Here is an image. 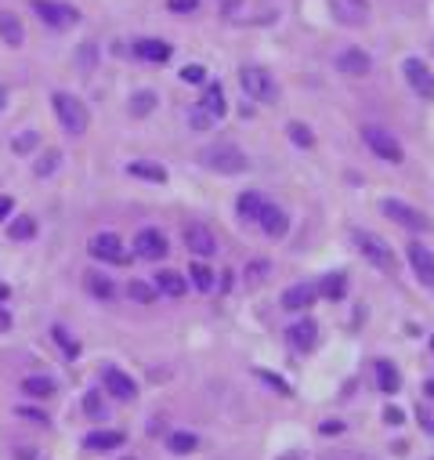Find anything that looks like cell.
I'll list each match as a JSON object with an SVG mask.
<instances>
[{
	"instance_id": "cell-1",
	"label": "cell",
	"mask_w": 434,
	"mask_h": 460,
	"mask_svg": "<svg viewBox=\"0 0 434 460\" xmlns=\"http://www.w3.org/2000/svg\"><path fill=\"white\" fill-rule=\"evenodd\" d=\"M51 102H54V113H58V120H61V127H66L69 134H83V131H87L90 116H87V105H83L80 98L66 95V91H54Z\"/></svg>"
},
{
	"instance_id": "cell-2",
	"label": "cell",
	"mask_w": 434,
	"mask_h": 460,
	"mask_svg": "<svg viewBox=\"0 0 434 460\" xmlns=\"http://www.w3.org/2000/svg\"><path fill=\"white\" fill-rule=\"evenodd\" d=\"M362 142L373 149V156H380V160H387V163H401V160H406L401 142H398L391 131H384L380 124H365V127H362Z\"/></svg>"
},
{
	"instance_id": "cell-3",
	"label": "cell",
	"mask_w": 434,
	"mask_h": 460,
	"mask_svg": "<svg viewBox=\"0 0 434 460\" xmlns=\"http://www.w3.org/2000/svg\"><path fill=\"white\" fill-rule=\"evenodd\" d=\"M239 84H242L246 95L257 98V102H275V98H278L275 76H271L268 69H261V66H242V69H239Z\"/></svg>"
},
{
	"instance_id": "cell-4",
	"label": "cell",
	"mask_w": 434,
	"mask_h": 460,
	"mask_svg": "<svg viewBox=\"0 0 434 460\" xmlns=\"http://www.w3.org/2000/svg\"><path fill=\"white\" fill-rule=\"evenodd\" d=\"M355 247L362 251V258L373 268L394 272V251H391V243H384L377 232H355Z\"/></svg>"
},
{
	"instance_id": "cell-5",
	"label": "cell",
	"mask_w": 434,
	"mask_h": 460,
	"mask_svg": "<svg viewBox=\"0 0 434 460\" xmlns=\"http://www.w3.org/2000/svg\"><path fill=\"white\" fill-rule=\"evenodd\" d=\"M203 163L217 174H242L246 171V152L235 145H210L203 149Z\"/></svg>"
},
{
	"instance_id": "cell-6",
	"label": "cell",
	"mask_w": 434,
	"mask_h": 460,
	"mask_svg": "<svg viewBox=\"0 0 434 460\" xmlns=\"http://www.w3.org/2000/svg\"><path fill=\"white\" fill-rule=\"evenodd\" d=\"M87 251H90V258H98V261H105V265H123V261H127L123 239H119L116 232H98V236H90Z\"/></svg>"
},
{
	"instance_id": "cell-7",
	"label": "cell",
	"mask_w": 434,
	"mask_h": 460,
	"mask_svg": "<svg viewBox=\"0 0 434 460\" xmlns=\"http://www.w3.org/2000/svg\"><path fill=\"white\" fill-rule=\"evenodd\" d=\"M33 11L40 15V22H47L51 29H66L80 22V11L73 4H58V0H33Z\"/></svg>"
},
{
	"instance_id": "cell-8",
	"label": "cell",
	"mask_w": 434,
	"mask_h": 460,
	"mask_svg": "<svg viewBox=\"0 0 434 460\" xmlns=\"http://www.w3.org/2000/svg\"><path fill=\"white\" fill-rule=\"evenodd\" d=\"M380 207H384L387 218L398 222L401 229H413V232H427V229H430V222L423 218V214H420L416 207H409V203H401V200H384Z\"/></svg>"
},
{
	"instance_id": "cell-9",
	"label": "cell",
	"mask_w": 434,
	"mask_h": 460,
	"mask_svg": "<svg viewBox=\"0 0 434 460\" xmlns=\"http://www.w3.org/2000/svg\"><path fill=\"white\" fill-rule=\"evenodd\" d=\"M401 73H406L409 87L416 91L420 98L434 102V76H430V69H427V66L420 62V58H406V66H401Z\"/></svg>"
},
{
	"instance_id": "cell-10",
	"label": "cell",
	"mask_w": 434,
	"mask_h": 460,
	"mask_svg": "<svg viewBox=\"0 0 434 460\" xmlns=\"http://www.w3.org/2000/svg\"><path fill=\"white\" fill-rule=\"evenodd\" d=\"M134 254L145 258V261L167 258V239H163V232H160V229H141V232L134 236Z\"/></svg>"
},
{
	"instance_id": "cell-11",
	"label": "cell",
	"mask_w": 434,
	"mask_h": 460,
	"mask_svg": "<svg viewBox=\"0 0 434 460\" xmlns=\"http://www.w3.org/2000/svg\"><path fill=\"white\" fill-rule=\"evenodd\" d=\"M184 247H189L192 254H199V258H210L217 251V236L206 225L192 222V225H184Z\"/></svg>"
},
{
	"instance_id": "cell-12",
	"label": "cell",
	"mask_w": 434,
	"mask_h": 460,
	"mask_svg": "<svg viewBox=\"0 0 434 460\" xmlns=\"http://www.w3.org/2000/svg\"><path fill=\"white\" fill-rule=\"evenodd\" d=\"M329 11L344 25H362L369 18V0H329Z\"/></svg>"
},
{
	"instance_id": "cell-13",
	"label": "cell",
	"mask_w": 434,
	"mask_h": 460,
	"mask_svg": "<svg viewBox=\"0 0 434 460\" xmlns=\"http://www.w3.org/2000/svg\"><path fill=\"white\" fill-rule=\"evenodd\" d=\"M102 384H105V391H109L112 398H123V403L138 395V384L123 374V370H116V366H105V370H102Z\"/></svg>"
},
{
	"instance_id": "cell-14",
	"label": "cell",
	"mask_w": 434,
	"mask_h": 460,
	"mask_svg": "<svg viewBox=\"0 0 434 460\" xmlns=\"http://www.w3.org/2000/svg\"><path fill=\"white\" fill-rule=\"evenodd\" d=\"M409 265H413L416 280L423 287H434V254L423 247V243H409Z\"/></svg>"
},
{
	"instance_id": "cell-15",
	"label": "cell",
	"mask_w": 434,
	"mask_h": 460,
	"mask_svg": "<svg viewBox=\"0 0 434 460\" xmlns=\"http://www.w3.org/2000/svg\"><path fill=\"white\" fill-rule=\"evenodd\" d=\"M286 337H290V345H293L297 352H312L315 341H319V323H315V319H300V323H293V326L286 330Z\"/></svg>"
},
{
	"instance_id": "cell-16",
	"label": "cell",
	"mask_w": 434,
	"mask_h": 460,
	"mask_svg": "<svg viewBox=\"0 0 434 460\" xmlns=\"http://www.w3.org/2000/svg\"><path fill=\"white\" fill-rule=\"evenodd\" d=\"M369 66H373V62H369V54H365L362 47H348V51L336 54V69L348 73V76H365Z\"/></svg>"
},
{
	"instance_id": "cell-17",
	"label": "cell",
	"mask_w": 434,
	"mask_h": 460,
	"mask_svg": "<svg viewBox=\"0 0 434 460\" xmlns=\"http://www.w3.org/2000/svg\"><path fill=\"white\" fill-rule=\"evenodd\" d=\"M257 222L264 225V232H268L271 239H283L286 229H290L286 210H283V207H275V203H264V207H261V218H257Z\"/></svg>"
},
{
	"instance_id": "cell-18",
	"label": "cell",
	"mask_w": 434,
	"mask_h": 460,
	"mask_svg": "<svg viewBox=\"0 0 434 460\" xmlns=\"http://www.w3.org/2000/svg\"><path fill=\"white\" fill-rule=\"evenodd\" d=\"M134 54L141 58V62H167L170 58V44L167 40H156V37H141V40H134Z\"/></svg>"
},
{
	"instance_id": "cell-19",
	"label": "cell",
	"mask_w": 434,
	"mask_h": 460,
	"mask_svg": "<svg viewBox=\"0 0 434 460\" xmlns=\"http://www.w3.org/2000/svg\"><path fill=\"white\" fill-rule=\"evenodd\" d=\"M152 287H156L160 294H167V297H184L189 294V280H184L181 272H174V268H160Z\"/></svg>"
},
{
	"instance_id": "cell-20",
	"label": "cell",
	"mask_w": 434,
	"mask_h": 460,
	"mask_svg": "<svg viewBox=\"0 0 434 460\" xmlns=\"http://www.w3.org/2000/svg\"><path fill=\"white\" fill-rule=\"evenodd\" d=\"M312 301H315V287H312V283H297V287H290V290L283 294V309L300 312V309H307Z\"/></svg>"
},
{
	"instance_id": "cell-21",
	"label": "cell",
	"mask_w": 434,
	"mask_h": 460,
	"mask_svg": "<svg viewBox=\"0 0 434 460\" xmlns=\"http://www.w3.org/2000/svg\"><path fill=\"white\" fill-rule=\"evenodd\" d=\"M127 174H131V178H141V181H156V185H163V181H167V167H163V163H152V160H134V163H127Z\"/></svg>"
},
{
	"instance_id": "cell-22",
	"label": "cell",
	"mask_w": 434,
	"mask_h": 460,
	"mask_svg": "<svg viewBox=\"0 0 434 460\" xmlns=\"http://www.w3.org/2000/svg\"><path fill=\"white\" fill-rule=\"evenodd\" d=\"M0 40L11 44V47H18L25 40V29H22V22H18L15 11H0Z\"/></svg>"
},
{
	"instance_id": "cell-23",
	"label": "cell",
	"mask_w": 434,
	"mask_h": 460,
	"mask_svg": "<svg viewBox=\"0 0 434 460\" xmlns=\"http://www.w3.org/2000/svg\"><path fill=\"white\" fill-rule=\"evenodd\" d=\"M199 105H203V109H206V113H210L213 120H221V116L228 113V102H225V91L217 87V84H210V87L203 91V102H199Z\"/></svg>"
},
{
	"instance_id": "cell-24",
	"label": "cell",
	"mask_w": 434,
	"mask_h": 460,
	"mask_svg": "<svg viewBox=\"0 0 434 460\" xmlns=\"http://www.w3.org/2000/svg\"><path fill=\"white\" fill-rule=\"evenodd\" d=\"M83 446H87V449H95V453H105V449L123 446V435H119V432H90V435L83 439Z\"/></svg>"
},
{
	"instance_id": "cell-25",
	"label": "cell",
	"mask_w": 434,
	"mask_h": 460,
	"mask_svg": "<svg viewBox=\"0 0 434 460\" xmlns=\"http://www.w3.org/2000/svg\"><path fill=\"white\" fill-rule=\"evenodd\" d=\"M83 283H87V290H90V294H95V297H102V301L116 297V287H112V280H109V275H102V272H87V275H83Z\"/></svg>"
},
{
	"instance_id": "cell-26",
	"label": "cell",
	"mask_w": 434,
	"mask_h": 460,
	"mask_svg": "<svg viewBox=\"0 0 434 460\" xmlns=\"http://www.w3.org/2000/svg\"><path fill=\"white\" fill-rule=\"evenodd\" d=\"M377 384H380V391H391V395L401 388V377L387 359H377Z\"/></svg>"
},
{
	"instance_id": "cell-27",
	"label": "cell",
	"mask_w": 434,
	"mask_h": 460,
	"mask_svg": "<svg viewBox=\"0 0 434 460\" xmlns=\"http://www.w3.org/2000/svg\"><path fill=\"white\" fill-rule=\"evenodd\" d=\"M235 207H239V218H242V222H257V218H261V207H264V200H261L257 192H242Z\"/></svg>"
},
{
	"instance_id": "cell-28",
	"label": "cell",
	"mask_w": 434,
	"mask_h": 460,
	"mask_svg": "<svg viewBox=\"0 0 434 460\" xmlns=\"http://www.w3.org/2000/svg\"><path fill=\"white\" fill-rule=\"evenodd\" d=\"M8 236H11V239H18V243L33 239V236H37V222L29 218V214H18V218L8 225Z\"/></svg>"
},
{
	"instance_id": "cell-29",
	"label": "cell",
	"mask_w": 434,
	"mask_h": 460,
	"mask_svg": "<svg viewBox=\"0 0 434 460\" xmlns=\"http://www.w3.org/2000/svg\"><path fill=\"white\" fill-rule=\"evenodd\" d=\"M156 102H160L156 91H138V95H131V116H138V120L148 116L152 109H156Z\"/></svg>"
},
{
	"instance_id": "cell-30",
	"label": "cell",
	"mask_w": 434,
	"mask_h": 460,
	"mask_svg": "<svg viewBox=\"0 0 434 460\" xmlns=\"http://www.w3.org/2000/svg\"><path fill=\"white\" fill-rule=\"evenodd\" d=\"M22 391L33 395V398H47V395H54V381H51V377H25V381H22Z\"/></svg>"
},
{
	"instance_id": "cell-31",
	"label": "cell",
	"mask_w": 434,
	"mask_h": 460,
	"mask_svg": "<svg viewBox=\"0 0 434 460\" xmlns=\"http://www.w3.org/2000/svg\"><path fill=\"white\" fill-rule=\"evenodd\" d=\"M196 446H199V439H196L192 432H174V435L167 439V449H170V453H181V456L192 453Z\"/></svg>"
},
{
	"instance_id": "cell-32",
	"label": "cell",
	"mask_w": 434,
	"mask_h": 460,
	"mask_svg": "<svg viewBox=\"0 0 434 460\" xmlns=\"http://www.w3.org/2000/svg\"><path fill=\"white\" fill-rule=\"evenodd\" d=\"M127 297L138 301V304H152V301H156V287H148V283H141V280H131V283H127Z\"/></svg>"
},
{
	"instance_id": "cell-33",
	"label": "cell",
	"mask_w": 434,
	"mask_h": 460,
	"mask_svg": "<svg viewBox=\"0 0 434 460\" xmlns=\"http://www.w3.org/2000/svg\"><path fill=\"white\" fill-rule=\"evenodd\" d=\"M37 145H40V134H37V131H22V134L11 138V149L18 152V156H29V152H33Z\"/></svg>"
},
{
	"instance_id": "cell-34",
	"label": "cell",
	"mask_w": 434,
	"mask_h": 460,
	"mask_svg": "<svg viewBox=\"0 0 434 460\" xmlns=\"http://www.w3.org/2000/svg\"><path fill=\"white\" fill-rule=\"evenodd\" d=\"M51 337H54V341H58V348L66 352L69 359H76V355H80V341L66 333V326H54V330H51Z\"/></svg>"
},
{
	"instance_id": "cell-35",
	"label": "cell",
	"mask_w": 434,
	"mask_h": 460,
	"mask_svg": "<svg viewBox=\"0 0 434 460\" xmlns=\"http://www.w3.org/2000/svg\"><path fill=\"white\" fill-rule=\"evenodd\" d=\"M286 134H290V138H293V145H300V149H312V145H315V134H312V127L297 124V120H293V124L286 127Z\"/></svg>"
},
{
	"instance_id": "cell-36",
	"label": "cell",
	"mask_w": 434,
	"mask_h": 460,
	"mask_svg": "<svg viewBox=\"0 0 434 460\" xmlns=\"http://www.w3.org/2000/svg\"><path fill=\"white\" fill-rule=\"evenodd\" d=\"M344 290H348V280H344V275H326V283H322V294L329 297V301H340V297H344Z\"/></svg>"
},
{
	"instance_id": "cell-37",
	"label": "cell",
	"mask_w": 434,
	"mask_h": 460,
	"mask_svg": "<svg viewBox=\"0 0 434 460\" xmlns=\"http://www.w3.org/2000/svg\"><path fill=\"white\" fill-rule=\"evenodd\" d=\"M189 275H192L196 290H203V294H210V290H213V272H210L206 265H192V268H189Z\"/></svg>"
},
{
	"instance_id": "cell-38",
	"label": "cell",
	"mask_w": 434,
	"mask_h": 460,
	"mask_svg": "<svg viewBox=\"0 0 434 460\" xmlns=\"http://www.w3.org/2000/svg\"><path fill=\"white\" fill-rule=\"evenodd\" d=\"M58 163H61V152H54V149H51V152H44V156L37 160V167H33V171H37V178H51V174L58 171Z\"/></svg>"
},
{
	"instance_id": "cell-39",
	"label": "cell",
	"mask_w": 434,
	"mask_h": 460,
	"mask_svg": "<svg viewBox=\"0 0 434 460\" xmlns=\"http://www.w3.org/2000/svg\"><path fill=\"white\" fill-rule=\"evenodd\" d=\"M189 124H192L196 131H206V127H213V124H217V120H213V116H210L203 105H196V109L189 113Z\"/></svg>"
},
{
	"instance_id": "cell-40",
	"label": "cell",
	"mask_w": 434,
	"mask_h": 460,
	"mask_svg": "<svg viewBox=\"0 0 434 460\" xmlns=\"http://www.w3.org/2000/svg\"><path fill=\"white\" fill-rule=\"evenodd\" d=\"M83 413H87V417H102V413H105L102 391H87V395H83Z\"/></svg>"
},
{
	"instance_id": "cell-41",
	"label": "cell",
	"mask_w": 434,
	"mask_h": 460,
	"mask_svg": "<svg viewBox=\"0 0 434 460\" xmlns=\"http://www.w3.org/2000/svg\"><path fill=\"white\" fill-rule=\"evenodd\" d=\"M76 62H80V69H83V73L95 69V44H83V47H80V54H76Z\"/></svg>"
},
{
	"instance_id": "cell-42",
	"label": "cell",
	"mask_w": 434,
	"mask_h": 460,
	"mask_svg": "<svg viewBox=\"0 0 434 460\" xmlns=\"http://www.w3.org/2000/svg\"><path fill=\"white\" fill-rule=\"evenodd\" d=\"M181 80H184V84H203V80H206V69H203V66H184V69H181Z\"/></svg>"
},
{
	"instance_id": "cell-43",
	"label": "cell",
	"mask_w": 434,
	"mask_h": 460,
	"mask_svg": "<svg viewBox=\"0 0 434 460\" xmlns=\"http://www.w3.org/2000/svg\"><path fill=\"white\" fill-rule=\"evenodd\" d=\"M15 413H18V417H25V420H33V424H47V413H44V410H37V406H18Z\"/></svg>"
},
{
	"instance_id": "cell-44",
	"label": "cell",
	"mask_w": 434,
	"mask_h": 460,
	"mask_svg": "<svg viewBox=\"0 0 434 460\" xmlns=\"http://www.w3.org/2000/svg\"><path fill=\"white\" fill-rule=\"evenodd\" d=\"M167 8H170L174 15H189V11L199 8V0H167Z\"/></svg>"
},
{
	"instance_id": "cell-45",
	"label": "cell",
	"mask_w": 434,
	"mask_h": 460,
	"mask_svg": "<svg viewBox=\"0 0 434 460\" xmlns=\"http://www.w3.org/2000/svg\"><path fill=\"white\" fill-rule=\"evenodd\" d=\"M257 377H261V381H268V384H271L275 391H283V395H290V384H286L283 377H275V374H268V370H257Z\"/></svg>"
},
{
	"instance_id": "cell-46",
	"label": "cell",
	"mask_w": 434,
	"mask_h": 460,
	"mask_svg": "<svg viewBox=\"0 0 434 460\" xmlns=\"http://www.w3.org/2000/svg\"><path fill=\"white\" fill-rule=\"evenodd\" d=\"M384 420H387V424H401V420H406V413L394 410V406H387V410H384Z\"/></svg>"
},
{
	"instance_id": "cell-47",
	"label": "cell",
	"mask_w": 434,
	"mask_h": 460,
	"mask_svg": "<svg viewBox=\"0 0 434 460\" xmlns=\"http://www.w3.org/2000/svg\"><path fill=\"white\" fill-rule=\"evenodd\" d=\"M11 210H15V200H11V196H0V222H4Z\"/></svg>"
},
{
	"instance_id": "cell-48",
	"label": "cell",
	"mask_w": 434,
	"mask_h": 460,
	"mask_svg": "<svg viewBox=\"0 0 434 460\" xmlns=\"http://www.w3.org/2000/svg\"><path fill=\"white\" fill-rule=\"evenodd\" d=\"M333 432H344V424H340V420H326L322 424V435H333Z\"/></svg>"
},
{
	"instance_id": "cell-49",
	"label": "cell",
	"mask_w": 434,
	"mask_h": 460,
	"mask_svg": "<svg viewBox=\"0 0 434 460\" xmlns=\"http://www.w3.org/2000/svg\"><path fill=\"white\" fill-rule=\"evenodd\" d=\"M420 424L427 427V432H434V417H430V413H423V410H420Z\"/></svg>"
},
{
	"instance_id": "cell-50",
	"label": "cell",
	"mask_w": 434,
	"mask_h": 460,
	"mask_svg": "<svg viewBox=\"0 0 434 460\" xmlns=\"http://www.w3.org/2000/svg\"><path fill=\"white\" fill-rule=\"evenodd\" d=\"M217 4H221V8H225V11H235V8H239V4H242V0H217Z\"/></svg>"
},
{
	"instance_id": "cell-51",
	"label": "cell",
	"mask_w": 434,
	"mask_h": 460,
	"mask_svg": "<svg viewBox=\"0 0 434 460\" xmlns=\"http://www.w3.org/2000/svg\"><path fill=\"white\" fill-rule=\"evenodd\" d=\"M8 326H11V316H8L4 309H0V330H8Z\"/></svg>"
},
{
	"instance_id": "cell-52",
	"label": "cell",
	"mask_w": 434,
	"mask_h": 460,
	"mask_svg": "<svg viewBox=\"0 0 434 460\" xmlns=\"http://www.w3.org/2000/svg\"><path fill=\"white\" fill-rule=\"evenodd\" d=\"M4 105H8V91L0 87V113H4Z\"/></svg>"
},
{
	"instance_id": "cell-53",
	"label": "cell",
	"mask_w": 434,
	"mask_h": 460,
	"mask_svg": "<svg viewBox=\"0 0 434 460\" xmlns=\"http://www.w3.org/2000/svg\"><path fill=\"white\" fill-rule=\"evenodd\" d=\"M8 297H11V290H8L4 283H0V301H8Z\"/></svg>"
},
{
	"instance_id": "cell-54",
	"label": "cell",
	"mask_w": 434,
	"mask_h": 460,
	"mask_svg": "<svg viewBox=\"0 0 434 460\" xmlns=\"http://www.w3.org/2000/svg\"><path fill=\"white\" fill-rule=\"evenodd\" d=\"M427 395H430V398H434V381H427Z\"/></svg>"
},
{
	"instance_id": "cell-55",
	"label": "cell",
	"mask_w": 434,
	"mask_h": 460,
	"mask_svg": "<svg viewBox=\"0 0 434 460\" xmlns=\"http://www.w3.org/2000/svg\"><path fill=\"white\" fill-rule=\"evenodd\" d=\"M430 348H434V337H430Z\"/></svg>"
}]
</instances>
